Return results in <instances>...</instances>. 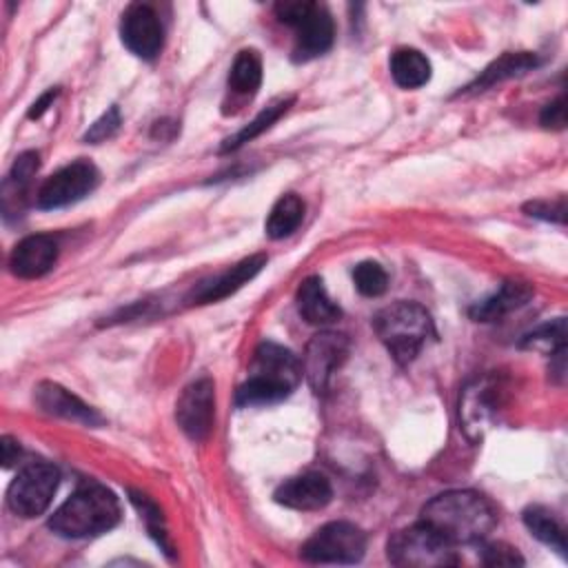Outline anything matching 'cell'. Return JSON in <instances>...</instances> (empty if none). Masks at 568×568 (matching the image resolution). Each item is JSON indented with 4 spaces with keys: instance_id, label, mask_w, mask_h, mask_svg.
<instances>
[{
    "instance_id": "cell-1",
    "label": "cell",
    "mask_w": 568,
    "mask_h": 568,
    "mask_svg": "<svg viewBox=\"0 0 568 568\" xmlns=\"http://www.w3.org/2000/svg\"><path fill=\"white\" fill-rule=\"evenodd\" d=\"M422 521L453 546L481 541L495 526V508L475 490H446L422 508Z\"/></svg>"
},
{
    "instance_id": "cell-2",
    "label": "cell",
    "mask_w": 568,
    "mask_h": 568,
    "mask_svg": "<svg viewBox=\"0 0 568 568\" xmlns=\"http://www.w3.org/2000/svg\"><path fill=\"white\" fill-rule=\"evenodd\" d=\"M300 377H302V366L288 348L275 342H262L255 348L251 375L237 388L235 402L240 406L275 404L293 393Z\"/></svg>"
},
{
    "instance_id": "cell-3",
    "label": "cell",
    "mask_w": 568,
    "mask_h": 568,
    "mask_svg": "<svg viewBox=\"0 0 568 568\" xmlns=\"http://www.w3.org/2000/svg\"><path fill=\"white\" fill-rule=\"evenodd\" d=\"M120 521L118 497L100 484L80 486L49 519V528L67 539L95 537Z\"/></svg>"
},
{
    "instance_id": "cell-4",
    "label": "cell",
    "mask_w": 568,
    "mask_h": 568,
    "mask_svg": "<svg viewBox=\"0 0 568 568\" xmlns=\"http://www.w3.org/2000/svg\"><path fill=\"white\" fill-rule=\"evenodd\" d=\"M373 328L395 362L410 364L433 333V320L422 304L399 300L375 315Z\"/></svg>"
},
{
    "instance_id": "cell-5",
    "label": "cell",
    "mask_w": 568,
    "mask_h": 568,
    "mask_svg": "<svg viewBox=\"0 0 568 568\" xmlns=\"http://www.w3.org/2000/svg\"><path fill=\"white\" fill-rule=\"evenodd\" d=\"M275 16L280 18V22L295 29V62L313 60L331 49L335 38V24L331 13L322 4L306 0L280 2L275 4Z\"/></svg>"
},
{
    "instance_id": "cell-6",
    "label": "cell",
    "mask_w": 568,
    "mask_h": 568,
    "mask_svg": "<svg viewBox=\"0 0 568 568\" xmlns=\"http://www.w3.org/2000/svg\"><path fill=\"white\" fill-rule=\"evenodd\" d=\"M388 559L402 568H444L459 564L455 546L424 521L397 530L388 539Z\"/></svg>"
},
{
    "instance_id": "cell-7",
    "label": "cell",
    "mask_w": 568,
    "mask_h": 568,
    "mask_svg": "<svg viewBox=\"0 0 568 568\" xmlns=\"http://www.w3.org/2000/svg\"><path fill=\"white\" fill-rule=\"evenodd\" d=\"M58 481L60 473L53 464L42 459L24 464L7 490V504L11 513L27 519L42 515L58 490Z\"/></svg>"
},
{
    "instance_id": "cell-8",
    "label": "cell",
    "mask_w": 568,
    "mask_h": 568,
    "mask_svg": "<svg viewBox=\"0 0 568 568\" xmlns=\"http://www.w3.org/2000/svg\"><path fill=\"white\" fill-rule=\"evenodd\" d=\"M300 550L313 564H357L366 552V535L351 521H331L317 528Z\"/></svg>"
},
{
    "instance_id": "cell-9",
    "label": "cell",
    "mask_w": 568,
    "mask_h": 568,
    "mask_svg": "<svg viewBox=\"0 0 568 568\" xmlns=\"http://www.w3.org/2000/svg\"><path fill=\"white\" fill-rule=\"evenodd\" d=\"M100 182L98 169L87 160H75L49 175L36 193L38 209H62L87 197Z\"/></svg>"
},
{
    "instance_id": "cell-10",
    "label": "cell",
    "mask_w": 568,
    "mask_h": 568,
    "mask_svg": "<svg viewBox=\"0 0 568 568\" xmlns=\"http://www.w3.org/2000/svg\"><path fill=\"white\" fill-rule=\"evenodd\" d=\"M346 355H348V339L342 333L322 331L308 342L302 359V373L308 386L317 395L328 390L331 379L337 373V368L344 364Z\"/></svg>"
},
{
    "instance_id": "cell-11",
    "label": "cell",
    "mask_w": 568,
    "mask_h": 568,
    "mask_svg": "<svg viewBox=\"0 0 568 568\" xmlns=\"http://www.w3.org/2000/svg\"><path fill=\"white\" fill-rule=\"evenodd\" d=\"M215 417V388L209 377L191 382L175 404V419L184 435L193 442H204L211 435Z\"/></svg>"
},
{
    "instance_id": "cell-12",
    "label": "cell",
    "mask_w": 568,
    "mask_h": 568,
    "mask_svg": "<svg viewBox=\"0 0 568 568\" xmlns=\"http://www.w3.org/2000/svg\"><path fill=\"white\" fill-rule=\"evenodd\" d=\"M497 384L490 375L473 379L459 397V424L470 442H481L497 413Z\"/></svg>"
},
{
    "instance_id": "cell-13",
    "label": "cell",
    "mask_w": 568,
    "mask_h": 568,
    "mask_svg": "<svg viewBox=\"0 0 568 568\" xmlns=\"http://www.w3.org/2000/svg\"><path fill=\"white\" fill-rule=\"evenodd\" d=\"M120 38L138 58L153 60L164 42V29L149 4H131L120 20Z\"/></svg>"
},
{
    "instance_id": "cell-14",
    "label": "cell",
    "mask_w": 568,
    "mask_h": 568,
    "mask_svg": "<svg viewBox=\"0 0 568 568\" xmlns=\"http://www.w3.org/2000/svg\"><path fill=\"white\" fill-rule=\"evenodd\" d=\"M333 497L331 481L320 473H304L286 479L273 493V499L293 510H320Z\"/></svg>"
},
{
    "instance_id": "cell-15",
    "label": "cell",
    "mask_w": 568,
    "mask_h": 568,
    "mask_svg": "<svg viewBox=\"0 0 568 568\" xmlns=\"http://www.w3.org/2000/svg\"><path fill=\"white\" fill-rule=\"evenodd\" d=\"M58 260V242L51 235H27L20 240L9 257L11 273L24 280L42 277Z\"/></svg>"
},
{
    "instance_id": "cell-16",
    "label": "cell",
    "mask_w": 568,
    "mask_h": 568,
    "mask_svg": "<svg viewBox=\"0 0 568 568\" xmlns=\"http://www.w3.org/2000/svg\"><path fill=\"white\" fill-rule=\"evenodd\" d=\"M264 266H266V255H262V253L244 257L242 262H237L229 271H224L217 277L200 284L197 291H193V295H191V304H209V302H217L222 297L233 295L244 284H248Z\"/></svg>"
},
{
    "instance_id": "cell-17",
    "label": "cell",
    "mask_w": 568,
    "mask_h": 568,
    "mask_svg": "<svg viewBox=\"0 0 568 568\" xmlns=\"http://www.w3.org/2000/svg\"><path fill=\"white\" fill-rule=\"evenodd\" d=\"M36 404L49 415L80 422L84 426L102 424V417L89 404H84L80 397H75L73 393H69L67 388H62L60 384H53V382H42L36 388Z\"/></svg>"
},
{
    "instance_id": "cell-18",
    "label": "cell",
    "mask_w": 568,
    "mask_h": 568,
    "mask_svg": "<svg viewBox=\"0 0 568 568\" xmlns=\"http://www.w3.org/2000/svg\"><path fill=\"white\" fill-rule=\"evenodd\" d=\"M530 297H532V286L530 284L510 280V282H504L501 288L495 295H490V297L477 302L475 306H470L468 315L475 322H495V320H501L504 315L521 308Z\"/></svg>"
},
{
    "instance_id": "cell-19",
    "label": "cell",
    "mask_w": 568,
    "mask_h": 568,
    "mask_svg": "<svg viewBox=\"0 0 568 568\" xmlns=\"http://www.w3.org/2000/svg\"><path fill=\"white\" fill-rule=\"evenodd\" d=\"M297 311L300 315L315 326H326L337 322L342 311L326 293V286L320 277H306L297 288Z\"/></svg>"
},
{
    "instance_id": "cell-20",
    "label": "cell",
    "mask_w": 568,
    "mask_h": 568,
    "mask_svg": "<svg viewBox=\"0 0 568 568\" xmlns=\"http://www.w3.org/2000/svg\"><path fill=\"white\" fill-rule=\"evenodd\" d=\"M539 64V58L530 51H508L504 55H499L497 60H493L484 71L481 75H477V80L473 84L466 87V91L475 93V91H484L488 87H495L504 80H510V78H517V75H524L528 71H532L535 67Z\"/></svg>"
},
{
    "instance_id": "cell-21",
    "label": "cell",
    "mask_w": 568,
    "mask_h": 568,
    "mask_svg": "<svg viewBox=\"0 0 568 568\" xmlns=\"http://www.w3.org/2000/svg\"><path fill=\"white\" fill-rule=\"evenodd\" d=\"M390 75L397 87L417 89L430 80V62L422 51L404 47L390 55Z\"/></svg>"
},
{
    "instance_id": "cell-22",
    "label": "cell",
    "mask_w": 568,
    "mask_h": 568,
    "mask_svg": "<svg viewBox=\"0 0 568 568\" xmlns=\"http://www.w3.org/2000/svg\"><path fill=\"white\" fill-rule=\"evenodd\" d=\"M293 102H295V98L293 95H288V98H280V100H275V102H271L266 109H262L248 124H244L237 133H233V135H229L226 140H224V144L220 146V151L222 153H229V151H235V149H240V146H244L246 142H251V140H255L257 135H262L264 131H268L291 106H293Z\"/></svg>"
},
{
    "instance_id": "cell-23",
    "label": "cell",
    "mask_w": 568,
    "mask_h": 568,
    "mask_svg": "<svg viewBox=\"0 0 568 568\" xmlns=\"http://www.w3.org/2000/svg\"><path fill=\"white\" fill-rule=\"evenodd\" d=\"M304 220V202L295 193H284L271 209L264 231L271 240L288 237Z\"/></svg>"
},
{
    "instance_id": "cell-24",
    "label": "cell",
    "mask_w": 568,
    "mask_h": 568,
    "mask_svg": "<svg viewBox=\"0 0 568 568\" xmlns=\"http://www.w3.org/2000/svg\"><path fill=\"white\" fill-rule=\"evenodd\" d=\"M262 84V58L255 49H242L229 71V89L235 95H253Z\"/></svg>"
},
{
    "instance_id": "cell-25",
    "label": "cell",
    "mask_w": 568,
    "mask_h": 568,
    "mask_svg": "<svg viewBox=\"0 0 568 568\" xmlns=\"http://www.w3.org/2000/svg\"><path fill=\"white\" fill-rule=\"evenodd\" d=\"M524 524L532 537L541 544L555 548L559 555H566V535L559 521L541 506H530L524 510Z\"/></svg>"
},
{
    "instance_id": "cell-26",
    "label": "cell",
    "mask_w": 568,
    "mask_h": 568,
    "mask_svg": "<svg viewBox=\"0 0 568 568\" xmlns=\"http://www.w3.org/2000/svg\"><path fill=\"white\" fill-rule=\"evenodd\" d=\"M521 346L544 351L550 357L557 355L559 351H566V320L557 317V320H550V322L537 326L532 333H528L524 337Z\"/></svg>"
},
{
    "instance_id": "cell-27",
    "label": "cell",
    "mask_w": 568,
    "mask_h": 568,
    "mask_svg": "<svg viewBox=\"0 0 568 568\" xmlns=\"http://www.w3.org/2000/svg\"><path fill=\"white\" fill-rule=\"evenodd\" d=\"M355 288L366 297H379L388 288V275L377 262H359L353 268Z\"/></svg>"
},
{
    "instance_id": "cell-28",
    "label": "cell",
    "mask_w": 568,
    "mask_h": 568,
    "mask_svg": "<svg viewBox=\"0 0 568 568\" xmlns=\"http://www.w3.org/2000/svg\"><path fill=\"white\" fill-rule=\"evenodd\" d=\"M131 501L140 508V513H142V517H144V521H146L149 532H151V535L155 537V541L164 548V552L171 555V546H169V541H166V537H164V528H162L160 508H158L153 501H149V497H144V495H140V493H131Z\"/></svg>"
},
{
    "instance_id": "cell-29",
    "label": "cell",
    "mask_w": 568,
    "mask_h": 568,
    "mask_svg": "<svg viewBox=\"0 0 568 568\" xmlns=\"http://www.w3.org/2000/svg\"><path fill=\"white\" fill-rule=\"evenodd\" d=\"M120 109L118 106H109L91 126L89 131L84 133V142H91V144H98V142H104L109 140L118 129H120Z\"/></svg>"
},
{
    "instance_id": "cell-30",
    "label": "cell",
    "mask_w": 568,
    "mask_h": 568,
    "mask_svg": "<svg viewBox=\"0 0 568 568\" xmlns=\"http://www.w3.org/2000/svg\"><path fill=\"white\" fill-rule=\"evenodd\" d=\"M481 561L486 566H521V555L506 544H488L481 548Z\"/></svg>"
},
{
    "instance_id": "cell-31",
    "label": "cell",
    "mask_w": 568,
    "mask_h": 568,
    "mask_svg": "<svg viewBox=\"0 0 568 568\" xmlns=\"http://www.w3.org/2000/svg\"><path fill=\"white\" fill-rule=\"evenodd\" d=\"M526 211L535 217H541L546 222H557V224H564V217H566V200L559 197L557 202H530L526 204Z\"/></svg>"
},
{
    "instance_id": "cell-32",
    "label": "cell",
    "mask_w": 568,
    "mask_h": 568,
    "mask_svg": "<svg viewBox=\"0 0 568 568\" xmlns=\"http://www.w3.org/2000/svg\"><path fill=\"white\" fill-rule=\"evenodd\" d=\"M541 124L548 129H564L566 124V109H564V98H557L555 102L546 104L541 111Z\"/></svg>"
},
{
    "instance_id": "cell-33",
    "label": "cell",
    "mask_w": 568,
    "mask_h": 568,
    "mask_svg": "<svg viewBox=\"0 0 568 568\" xmlns=\"http://www.w3.org/2000/svg\"><path fill=\"white\" fill-rule=\"evenodd\" d=\"M58 93H60V89H58V87H51L49 91H44V93H42V95L31 104V109H29V113H27V115H29L31 120H33V118H40V115H42V113L53 104V100L58 98Z\"/></svg>"
},
{
    "instance_id": "cell-34",
    "label": "cell",
    "mask_w": 568,
    "mask_h": 568,
    "mask_svg": "<svg viewBox=\"0 0 568 568\" xmlns=\"http://www.w3.org/2000/svg\"><path fill=\"white\" fill-rule=\"evenodd\" d=\"M20 457V446L11 437H2V462L9 468Z\"/></svg>"
}]
</instances>
